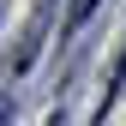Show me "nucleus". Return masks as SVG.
I'll return each instance as SVG.
<instances>
[{"label":"nucleus","mask_w":126,"mask_h":126,"mask_svg":"<svg viewBox=\"0 0 126 126\" xmlns=\"http://www.w3.org/2000/svg\"><path fill=\"white\" fill-rule=\"evenodd\" d=\"M120 90H126V60H120V78H114V90H108V96H120Z\"/></svg>","instance_id":"obj_2"},{"label":"nucleus","mask_w":126,"mask_h":126,"mask_svg":"<svg viewBox=\"0 0 126 126\" xmlns=\"http://www.w3.org/2000/svg\"><path fill=\"white\" fill-rule=\"evenodd\" d=\"M0 114H6V102H0Z\"/></svg>","instance_id":"obj_3"},{"label":"nucleus","mask_w":126,"mask_h":126,"mask_svg":"<svg viewBox=\"0 0 126 126\" xmlns=\"http://www.w3.org/2000/svg\"><path fill=\"white\" fill-rule=\"evenodd\" d=\"M90 12H96V0H72V24H84Z\"/></svg>","instance_id":"obj_1"}]
</instances>
